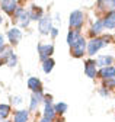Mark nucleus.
<instances>
[{
	"label": "nucleus",
	"instance_id": "10",
	"mask_svg": "<svg viewBox=\"0 0 115 122\" xmlns=\"http://www.w3.org/2000/svg\"><path fill=\"white\" fill-rule=\"evenodd\" d=\"M18 7H19L18 2H15V0H3V2L0 3V9L3 12H6L7 15H13Z\"/></svg>",
	"mask_w": 115,
	"mask_h": 122
},
{
	"label": "nucleus",
	"instance_id": "25",
	"mask_svg": "<svg viewBox=\"0 0 115 122\" xmlns=\"http://www.w3.org/2000/svg\"><path fill=\"white\" fill-rule=\"evenodd\" d=\"M104 87H105V89H114V87H115V79L104 80Z\"/></svg>",
	"mask_w": 115,
	"mask_h": 122
},
{
	"label": "nucleus",
	"instance_id": "20",
	"mask_svg": "<svg viewBox=\"0 0 115 122\" xmlns=\"http://www.w3.org/2000/svg\"><path fill=\"white\" fill-rule=\"evenodd\" d=\"M102 30H104V25H102V20L98 19L93 22L92 28H90V34L92 35H99V34H102Z\"/></svg>",
	"mask_w": 115,
	"mask_h": 122
},
{
	"label": "nucleus",
	"instance_id": "6",
	"mask_svg": "<svg viewBox=\"0 0 115 122\" xmlns=\"http://www.w3.org/2000/svg\"><path fill=\"white\" fill-rule=\"evenodd\" d=\"M38 52H39V58L44 63L45 60L51 58L52 52H54V45L52 44H39L38 45Z\"/></svg>",
	"mask_w": 115,
	"mask_h": 122
},
{
	"label": "nucleus",
	"instance_id": "8",
	"mask_svg": "<svg viewBox=\"0 0 115 122\" xmlns=\"http://www.w3.org/2000/svg\"><path fill=\"white\" fill-rule=\"evenodd\" d=\"M84 74L89 79H95L98 76V70H96V61L95 60H88L84 63Z\"/></svg>",
	"mask_w": 115,
	"mask_h": 122
},
{
	"label": "nucleus",
	"instance_id": "18",
	"mask_svg": "<svg viewBox=\"0 0 115 122\" xmlns=\"http://www.w3.org/2000/svg\"><path fill=\"white\" fill-rule=\"evenodd\" d=\"M80 36H82V35H80V30H76V29L71 30V29H70V30H68V34H67V44L71 47V45H73Z\"/></svg>",
	"mask_w": 115,
	"mask_h": 122
},
{
	"label": "nucleus",
	"instance_id": "4",
	"mask_svg": "<svg viewBox=\"0 0 115 122\" xmlns=\"http://www.w3.org/2000/svg\"><path fill=\"white\" fill-rule=\"evenodd\" d=\"M105 45L106 44H105V41L102 38H92L88 42V45H86V50H88V54L89 55H95L100 48H104Z\"/></svg>",
	"mask_w": 115,
	"mask_h": 122
},
{
	"label": "nucleus",
	"instance_id": "7",
	"mask_svg": "<svg viewBox=\"0 0 115 122\" xmlns=\"http://www.w3.org/2000/svg\"><path fill=\"white\" fill-rule=\"evenodd\" d=\"M52 29V19L50 16H42V19L38 22V30L42 35H50Z\"/></svg>",
	"mask_w": 115,
	"mask_h": 122
},
{
	"label": "nucleus",
	"instance_id": "16",
	"mask_svg": "<svg viewBox=\"0 0 115 122\" xmlns=\"http://www.w3.org/2000/svg\"><path fill=\"white\" fill-rule=\"evenodd\" d=\"M102 25H104V28H108V29L115 28V12H108L106 13V16L102 20Z\"/></svg>",
	"mask_w": 115,
	"mask_h": 122
},
{
	"label": "nucleus",
	"instance_id": "12",
	"mask_svg": "<svg viewBox=\"0 0 115 122\" xmlns=\"http://www.w3.org/2000/svg\"><path fill=\"white\" fill-rule=\"evenodd\" d=\"M44 102V95H42V90L41 92H37V93H32V97H31V105H29V111H35L39 103Z\"/></svg>",
	"mask_w": 115,
	"mask_h": 122
},
{
	"label": "nucleus",
	"instance_id": "32",
	"mask_svg": "<svg viewBox=\"0 0 115 122\" xmlns=\"http://www.w3.org/2000/svg\"><path fill=\"white\" fill-rule=\"evenodd\" d=\"M3 23V18H2V15H0V25Z\"/></svg>",
	"mask_w": 115,
	"mask_h": 122
},
{
	"label": "nucleus",
	"instance_id": "14",
	"mask_svg": "<svg viewBox=\"0 0 115 122\" xmlns=\"http://www.w3.org/2000/svg\"><path fill=\"white\" fill-rule=\"evenodd\" d=\"M28 89H29V90H32V93L41 92V90H42L41 80H39L38 77H29V79H28Z\"/></svg>",
	"mask_w": 115,
	"mask_h": 122
},
{
	"label": "nucleus",
	"instance_id": "31",
	"mask_svg": "<svg viewBox=\"0 0 115 122\" xmlns=\"http://www.w3.org/2000/svg\"><path fill=\"white\" fill-rule=\"evenodd\" d=\"M55 20H57V22H60V15H58V13L55 15Z\"/></svg>",
	"mask_w": 115,
	"mask_h": 122
},
{
	"label": "nucleus",
	"instance_id": "1",
	"mask_svg": "<svg viewBox=\"0 0 115 122\" xmlns=\"http://www.w3.org/2000/svg\"><path fill=\"white\" fill-rule=\"evenodd\" d=\"M70 26L74 28L76 30H80L83 23H84V13L82 10H73L70 13V20H68Z\"/></svg>",
	"mask_w": 115,
	"mask_h": 122
},
{
	"label": "nucleus",
	"instance_id": "27",
	"mask_svg": "<svg viewBox=\"0 0 115 122\" xmlns=\"http://www.w3.org/2000/svg\"><path fill=\"white\" fill-rule=\"evenodd\" d=\"M3 50H5V36L0 35V54H2Z\"/></svg>",
	"mask_w": 115,
	"mask_h": 122
},
{
	"label": "nucleus",
	"instance_id": "21",
	"mask_svg": "<svg viewBox=\"0 0 115 122\" xmlns=\"http://www.w3.org/2000/svg\"><path fill=\"white\" fill-rule=\"evenodd\" d=\"M54 66H55V61L52 58H48V60H45L44 63H42V71H44L45 74H48V73L52 71Z\"/></svg>",
	"mask_w": 115,
	"mask_h": 122
},
{
	"label": "nucleus",
	"instance_id": "5",
	"mask_svg": "<svg viewBox=\"0 0 115 122\" xmlns=\"http://www.w3.org/2000/svg\"><path fill=\"white\" fill-rule=\"evenodd\" d=\"M13 16H15V19L18 22H21V26H23V28L29 26L31 19H29V16H28V10H25V7H18L16 12L13 13Z\"/></svg>",
	"mask_w": 115,
	"mask_h": 122
},
{
	"label": "nucleus",
	"instance_id": "22",
	"mask_svg": "<svg viewBox=\"0 0 115 122\" xmlns=\"http://www.w3.org/2000/svg\"><path fill=\"white\" fill-rule=\"evenodd\" d=\"M10 113V106L6 103H0V121H6Z\"/></svg>",
	"mask_w": 115,
	"mask_h": 122
},
{
	"label": "nucleus",
	"instance_id": "24",
	"mask_svg": "<svg viewBox=\"0 0 115 122\" xmlns=\"http://www.w3.org/2000/svg\"><path fill=\"white\" fill-rule=\"evenodd\" d=\"M67 103H64V102H60V103H57V105H54V111H55V113H60V115H63V113H66L67 112Z\"/></svg>",
	"mask_w": 115,
	"mask_h": 122
},
{
	"label": "nucleus",
	"instance_id": "19",
	"mask_svg": "<svg viewBox=\"0 0 115 122\" xmlns=\"http://www.w3.org/2000/svg\"><path fill=\"white\" fill-rule=\"evenodd\" d=\"M44 118L50 119L51 122L55 118V111H54V106L51 103H45V106H44Z\"/></svg>",
	"mask_w": 115,
	"mask_h": 122
},
{
	"label": "nucleus",
	"instance_id": "34",
	"mask_svg": "<svg viewBox=\"0 0 115 122\" xmlns=\"http://www.w3.org/2000/svg\"><path fill=\"white\" fill-rule=\"evenodd\" d=\"M0 122H10V121H0Z\"/></svg>",
	"mask_w": 115,
	"mask_h": 122
},
{
	"label": "nucleus",
	"instance_id": "17",
	"mask_svg": "<svg viewBox=\"0 0 115 122\" xmlns=\"http://www.w3.org/2000/svg\"><path fill=\"white\" fill-rule=\"evenodd\" d=\"M28 119H29V111H25V109L18 111L13 116V122H28Z\"/></svg>",
	"mask_w": 115,
	"mask_h": 122
},
{
	"label": "nucleus",
	"instance_id": "28",
	"mask_svg": "<svg viewBox=\"0 0 115 122\" xmlns=\"http://www.w3.org/2000/svg\"><path fill=\"white\" fill-rule=\"evenodd\" d=\"M21 103H22V97H19V96L13 97V105H21Z\"/></svg>",
	"mask_w": 115,
	"mask_h": 122
},
{
	"label": "nucleus",
	"instance_id": "13",
	"mask_svg": "<svg viewBox=\"0 0 115 122\" xmlns=\"http://www.w3.org/2000/svg\"><path fill=\"white\" fill-rule=\"evenodd\" d=\"M104 80H109V79H115V67L114 66H109V67H104L100 68L99 73H98Z\"/></svg>",
	"mask_w": 115,
	"mask_h": 122
},
{
	"label": "nucleus",
	"instance_id": "2",
	"mask_svg": "<svg viewBox=\"0 0 115 122\" xmlns=\"http://www.w3.org/2000/svg\"><path fill=\"white\" fill-rule=\"evenodd\" d=\"M0 58H2L5 61V64L9 66V67H15L18 64V57H16V54L13 52V50L10 47H5V50L2 51V54H0Z\"/></svg>",
	"mask_w": 115,
	"mask_h": 122
},
{
	"label": "nucleus",
	"instance_id": "15",
	"mask_svg": "<svg viewBox=\"0 0 115 122\" xmlns=\"http://www.w3.org/2000/svg\"><path fill=\"white\" fill-rule=\"evenodd\" d=\"M112 63H114V57H111V55H99L98 60H96V67H100V68L109 67V66H112Z\"/></svg>",
	"mask_w": 115,
	"mask_h": 122
},
{
	"label": "nucleus",
	"instance_id": "35",
	"mask_svg": "<svg viewBox=\"0 0 115 122\" xmlns=\"http://www.w3.org/2000/svg\"><path fill=\"white\" fill-rule=\"evenodd\" d=\"M58 122H63V121H58Z\"/></svg>",
	"mask_w": 115,
	"mask_h": 122
},
{
	"label": "nucleus",
	"instance_id": "9",
	"mask_svg": "<svg viewBox=\"0 0 115 122\" xmlns=\"http://www.w3.org/2000/svg\"><path fill=\"white\" fill-rule=\"evenodd\" d=\"M7 39H9V42H10L12 45L19 44L21 39H22V30L18 29V28H12V29H9V30H7Z\"/></svg>",
	"mask_w": 115,
	"mask_h": 122
},
{
	"label": "nucleus",
	"instance_id": "33",
	"mask_svg": "<svg viewBox=\"0 0 115 122\" xmlns=\"http://www.w3.org/2000/svg\"><path fill=\"white\" fill-rule=\"evenodd\" d=\"M2 64H5V61H3L2 58H0V66H2Z\"/></svg>",
	"mask_w": 115,
	"mask_h": 122
},
{
	"label": "nucleus",
	"instance_id": "29",
	"mask_svg": "<svg viewBox=\"0 0 115 122\" xmlns=\"http://www.w3.org/2000/svg\"><path fill=\"white\" fill-rule=\"evenodd\" d=\"M50 35H51L52 38H55L57 35H58V29H57V28H52V29H51V32H50Z\"/></svg>",
	"mask_w": 115,
	"mask_h": 122
},
{
	"label": "nucleus",
	"instance_id": "3",
	"mask_svg": "<svg viewBox=\"0 0 115 122\" xmlns=\"http://www.w3.org/2000/svg\"><path fill=\"white\" fill-rule=\"evenodd\" d=\"M86 45H88V42L84 41L83 36H80V38L70 47V48H71V55L76 57V58L83 57V54H84V51H86Z\"/></svg>",
	"mask_w": 115,
	"mask_h": 122
},
{
	"label": "nucleus",
	"instance_id": "11",
	"mask_svg": "<svg viewBox=\"0 0 115 122\" xmlns=\"http://www.w3.org/2000/svg\"><path fill=\"white\" fill-rule=\"evenodd\" d=\"M28 16H29V19L31 20H41L42 19V16H44V10H42V7L41 6H32L31 9H29V12H28Z\"/></svg>",
	"mask_w": 115,
	"mask_h": 122
},
{
	"label": "nucleus",
	"instance_id": "30",
	"mask_svg": "<svg viewBox=\"0 0 115 122\" xmlns=\"http://www.w3.org/2000/svg\"><path fill=\"white\" fill-rule=\"evenodd\" d=\"M39 122H51V121H50V119H47V118H44V116H42Z\"/></svg>",
	"mask_w": 115,
	"mask_h": 122
},
{
	"label": "nucleus",
	"instance_id": "26",
	"mask_svg": "<svg viewBox=\"0 0 115 122\" xmlns=\"http://www.w3.org/2000/svg\"><path fill=\"white\" fill-rule=\"evenodd\" d=\"M99 95L102 96V97H108L109 96V90H106L105 87H100L99 89Z\"/></svg>",
	"mask_w": 115,
	"mask_h": 122
},
{
	"label": "nucleus",
	"instance_id": "23",
	"mask_svg": "<svg viewBox=\"0 0 115 122\" xmlns=\"http://www.w3.org/2000/svg\"><path fill=\"white\" fill-rule=\"evenodd\" d=\"M98 6H105L104 9L109 12H115V0H108V2H98Z\"/></svg>",
	"mask_w": 115,
	"mask_h": 122
}]
</instances>
